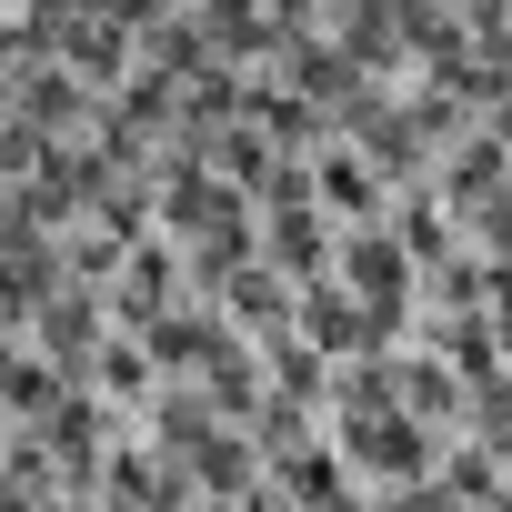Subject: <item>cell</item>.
Segmentation results:
<instances>
[{"instance_id":"6da1fadb","label":"cell","mask_w":512,"mask_h":512,"mask_svg":"<svg viewBox=\"0 0 512 512\" xmlns=\"http://www.w3.org/2000/svg\"><path fill=\"white\" fill-rule=\"evenodd\" d=\"M322 191H332L342 211H372V171H362L352 151H322Z\"/></svg>"}]
</instances>
